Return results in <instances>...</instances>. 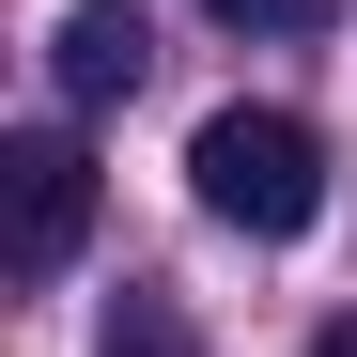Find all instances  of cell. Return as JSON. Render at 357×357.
Here are the masks:
<instances>
[{
  "instance_id": "obj_3",
  "label": "cell",
  "mask_w": 357,
  "mask_h": 357,
  "mask_svg": "<svg viewBox=\"0 0 357 357\" xmlns=\"http://www.w3.org/2000/svg\"><path fill=\"white\" fill-rule=\"evenodd\" d=\"M140 63H155V47H140V0H78V16H63V93L78 109L140 93Z\"/></svg>"
},
{
  "instance_id": "obj_6",
  "label": "cell",
  "mask_w": 357,
  "mask_h": 357,
  "mask_svg": "<svg viewBox=\"0 0 357 357\" xmlns=\"http://www.w3.org/2000/svg\"><path fill=\"white\" fill-rule=\"evenodd\" d=\"M311 357H357V311H342V326H326V342H311Z\"/></svg>"
},
{
  "instance_id": "obj_2",
  "label": "cell",
  "mask_w": 357,
  "mask_h": 357,
  "mask_svg": "<svg viewBox=\"0 0 357 357\" xmlns=\"http://www.w3.org/2000/svg\"><path fill=\"white\" fill-rule=\"evenodd\" d=\"M78 233H93V155H78L63 125L0 140V264L47 280V264H78Z\"/></svg>"
},
{
  "instance_id": "obj_5",
  "label": "cell",
  "mask_w": 357,
  "mask_h": 357,
  "mask_svg": "<svg viewBox=\"0 0 357 357\" xmlns=\"http://www.w3.org/2000/svg\"><path fill=\"white\" fill-rule=\"evenodd\" d=\"M218 16H233V31H326L342 0H218Z\"/></svg>"
},
{
  "instance_id": "obj_4",
  "label": "cell",
  "mask_w": 357,
  "mask_h": 357,
  "mask_svg": "<svg viewBox=\"0 0 357 357\" xmlns=\"http://www.w3.org/2000/svg\"><path fill=\"white\" fill-rule=\"evenodd\" d=\"M93 342H109V357H202V326L171 311V295H125V311H109Z\"/></svg>"
},
{
  "instance_id": "obj_1",
  "label": "cell",
  "mask_w": 357,
  "mask_h": 357,
  "mask_svg": "<svg viewBox=\"0 0 357 357\" xmlns=\"http://www.w3.org/2000/svg\"><path fill=\"white\" fill-rule=\"evenodd\" d=\"M187 187L233 233H311L326 218V140L295 125V109H218V125L187 140Z\"/></svg>"
}]
</instances>
